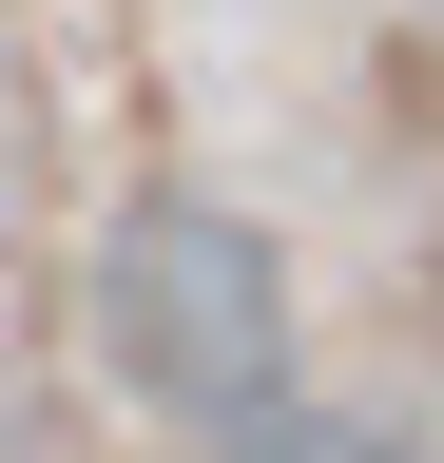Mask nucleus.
Masks as SVG:
<instances>
[{
    "label": "nucleus",
    "instance_id": "2",
    "mask_svg": "<svg viewBox=\"0 0 444 463\" xmlns=\"http://www.w3.org/2000/svg\"><path fill=\"white\" fill-rule=\"evenodd\" d=\"M232 463H425V444H406V425H309V405H270Z\"/></svg>",
    "mask_w": 444,
    "mask_h": 463
},
{
    "label": "nucleus",
    "instance_id": "1",
    "mask_svg": "<svg viewBox=\"0 0 444 463\" xmlns=\"http://www.w3.org/2000/svg\"><path fill=\"white\" fill-rule=\"evenodd\" d=\"M97 347H117V386L155 425L251 444L270 405H290V270H270V232L213 213V194L117 213V251H97Z\"/></svg>",
    "mask_w": 444,
    "mask_h": 463
}]
</instances>
